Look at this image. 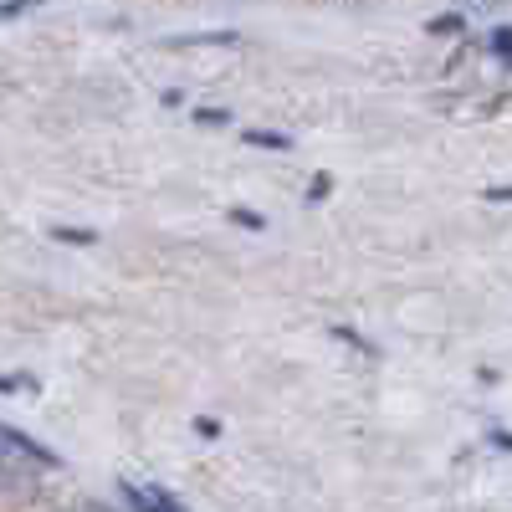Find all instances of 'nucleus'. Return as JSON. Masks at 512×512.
Returning a JSON list of instances; mask_svg holds the SVG:
<instances>
[{
    "instance_id": "1",
    "label": "nucleus",
    "mask_w": 512,
    "mask_h": 512,
    "mask_svg": "<svg viewBox=\"0 0 512 512\" xmlns=\"http://www.w3.org/2000/svg\"><path fill=\"white\" fill-rule=\"evenodd\" d=\"M118 487H123V502L134 512H185L164 487H149V482H118Z\"/></svg>"
},
{
    "instance_id": "2",
    "label": "nucleus",
    "mask_w": 512,
    "mask_h": 512,
    "mask_svg": "<svg viewBox=\"0 0 512 512\" xmlns=\"http://www.w3.org/2000/svg\"><path fill=\"white\" fill-rule=\"evenodd\" d=\"M0 446L16 451V456H26V461H36V466H52V472L62 466V456H57V451H47L41 441H31L26 431H16V425H0Z\"/></svg>"
},
{
    "instance_id": "3",
    "label": "nucleus",
    "mask_w": 512,
    "mask_h": 512,
    "mask_svg": "<svg viewBox=\"0 0 512 512\" xmlns=\"http://www.w3.org/2000/svg\"><path fill=\"white\" fill-rule=\"evenodd\" d=\"M246 144H256V149H292V139L277 134V128H246Z\"/></svg>"
},
{
    "instance_id": "4",
    "label": "nucleus",
    "mask_w": 512,
    "mask_h": 512,
    "mask_svg": "<svg viewBox=\"0 0 512 512\" xmlns=\"http://www.w3.org/2000/svg\"><path fill=\"white\" fill-rule=\"evenodd\" d=\"M466 31V16L461 11H451V16H436L431 21V36H461Z\"/></svg>"
},
{
    "instance_id": "5",
    "label": "nucleus",
    "mask_w": 512,
    "mask_h": 512,
    "mask_svg": "<svg viewBox=\"0 0 512 512\" xmlns=\"http://www.w3.org/2000/svg\"><path fill=\"white\" fill-rule=\"evenodd\" d=\"M52 241H67V246H93L98 236H93V231H72V226H52Z\"/></svg>"
},
{
    "instance_id": "6",
    "label": "nucleus",
    "mask_w": 512,
    "mask_h": 512,
    "mask_svg": "<svg viewBox=\"0 0 512 512\" xmlns=\"http://www.w3.org/2000/svg\"><path fill=\"white\" fill-rule=\"evenodd\" d=\"M328 333H333V338H344V344H354L359 354H374V344H369V338H359V333H354V328H344V323H333Z\"/></svg>"
},
{
    "instance_id": "7",
    "label": "nucleus",
    "mask_w": 512,
    "mask_h": 512,
    "mask_svg": "<svg viewBox=\"0 0 512 512\" xmlns=\"http://www.w3.org/2000/svg\"><path fill=\"white\" fill-rule=\"evenodd\" d=\"M492 52H497L502 62H512V26H497V31H492Z\"/></svg>"
},
{
    "instance_id": "8",
    "label": "nucleus",
    "mask_w": 512,
    "mask_h": 512,
    "mask_svg": "<svg viewBox=\"0 0 512 512\" xmlns=\"http://www.w3.org/2000/svg\"><path fill=\"white\" fill-rule=\"evenodd\" d=\"M231 221L241 231H267V216H256V210H231Z\"/></svg>"
},
{
    "instance_id": "9",
    "label": "nucleus",
    "mask_w": 512,
    "mask_h": 512,
    "mask_svg": "<svg viewBox=\"0 0 512 512\" xmlns=\"http://www.w3.org/2000/svg\"><path fill=\"white\" fill-rule=\"evenodd\" d=\"M226 118H231L226 108H195V123H200V128H221Z\"/></svg>"
},
{
    "instance_id": "10",
    "label": "nucleus",
    "mask_w": 512,
    "mask_h": 512,
    "mask_svg": "<svg viewBox=\"0 0 512 512\" xmlns=\"http://www.w3.org/2000/svg\"><path fill=\"white\" fill-rule=\"evenodd\" d=\"M328 190H333V180H328V175H313V180H308V205L328 200Z\"/></svg>"
},
{
    "instance_id": "11",
    "label": "nucleus",
    "mask_w": 512,
    "mask_h": 512,
    "mask_svg": "<svg viewBox=\"0 0 512 512\" xmlns=\"http://www.w3.org/2000/svg\"><path fill=\"white\" fill-rule=\"evenodd\" d=\"M195 436H200V441H216V436H221V420L200 415V420H195Z\"/></svg>"
},
{
    "instance_id": "12",
    "label": "nucleus",
    "mask_w": 512,
    "mask_h": 512,
    "mask_svg": "<svg viewBox=\"0 0 512 512\" xmlns=\"http://www.w3.org/2000/svg\"><path fill=\"white\" fill-rule=\"evenodd\" d=\"M487 441H492L497 451H512V431H502V425H492V431H487Z\"/></svg>"
},
{
    "instance_id": "13",
    "label": "nucleus",
    "mask_w": 512,
    "mask_h": 512,
    "mask_svg": "<svg viewBox=\"0 0 512 512\" xmlns=\"http://www.w3.org/2000/svg\"><path fill=\"white\" fill-rule=\"evenodd\" d=\"M31 379H21V374H0V395H11V390H26Z\"/></svg>"
},
{
    "instance_id": "14",
    "label": "nucleus",
    "mask_w": 512,
    "mask_h": 512,
    "mask_svg": "<svg viewBox=\"0 0 512 512\" xmlns=\"http://www.w3.org/2000/svg\"><path fill=\"white\" fill-rule=\"evenodd\" d=\"M487 200H492V205H512V185H492Z\"/></svg>"
},
{
    "instance_id": "15",
    "label": "nucleus",
    "mask_w": 512,
    "mask_h": 512,
    "mask_svg": "<svg viewBox=\"0 0 512 512\" xmlns=\"http://www.w3.org/2000/svg\"><path fill=\"white\" fill-rule=\"evenodd\" d=\"M62 512H108L103 502H72V507H62Z\"/></svg>"
},
{
    "instance_id": "16",
    "label": "nucleus",
    "mask_w": 512,
    "mask_h": 512,
    "mask_svg": "<svg viewBox=\"0 0 512 512\" xmlns=\"http://www.w3.org/2000/svg\"><path fill=\"white\" fill-rule=\"evenodd\" d=\"M21 11H26V6H0V21H16Z\"/></svg>"
}]
</instances>
